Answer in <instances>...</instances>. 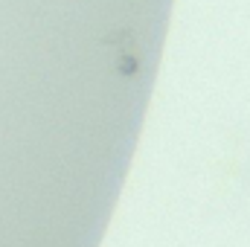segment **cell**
Masks as SVG:
<instances>
[{
	"mask_svg": "<svg viewBox=\"0 0 250 247\" xmlns=\"http://www.w3.org/2000/svg\"><path fill=\"white\" fill-rule=\"evenodd\" d=\"M117 70H120L123 76H134V73H137V59H134V56H123Z\"/></svg>",
	"mask_w": 250,
	"mask_h": 247,
	"instance_id": "1",
	"label": "cell"
}]
</instances>
